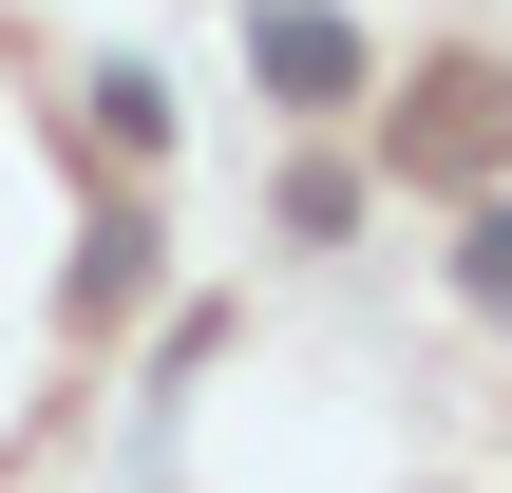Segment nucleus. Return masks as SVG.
Segmentation results:
<instances>
[{"label": "nucleus", "instance_id": "nucleus-3", "mask_svg": "<svg viewBox=\"0 0 512 493\" xmlns=\"http://www.w3.org/2000/svg\"><path fill=\"white\" fill-rule=\"evenodd\" d=\"M133 304H152V228L114 209V228H95V266H76V323H133Z\"/></svg>", "mask_w": 512, "mask_h": 493}, {"label": "nucleus", "instance_id": "nucleus-1", "mask_svg": "<svg viewBox=\"0 0 512 493\" xmlns=\"http://www.w3.org/2000/svg\"><path fill=\"white\" fill-rule=\"evenodd\" d=\"M399 171H437V190L512 171V76H494V57H437V76H418V114H399Z\"/></svg>", "mask_w": 512, "mask_h": 493}, {"label": "nucleus", "instance_id": "nucleus-4", "mask_svg": "<svg viewBox=\"0 0 512 493\" xmlns=\"http://www.w3.org/2000/svg\"><path fill=\"white\" fill-rule=\"evenodd\" d=\"M456 285H475V323H512V209H475V247H456Z\"/></svg>", "mask_w": 512, "mask_h": 493}, {"label": "nucleus", "instance_id": "nucleus-2", "mask_svg": "<svg viewBox=\"0 0 512 493\" xmlns=\"http://www.w3.org/2000/svg\"><path fill=\"white\" fill-rule=\"evenodd\" d=\"M247 57H266V95H304V114H342V95H361V38H342L323 0H266V19H247Z\"/></svg>", "mask_w": 512, "mask_h": 493}]
</instances>
